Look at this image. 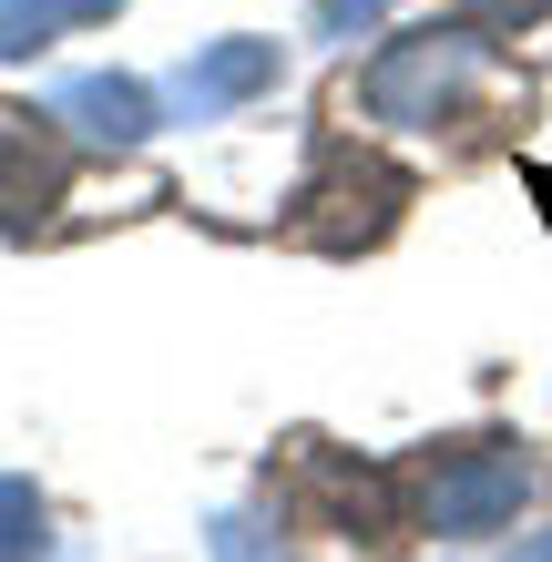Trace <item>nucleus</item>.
<instances>
[{"label":"nucleus","instance_id":"nucleus-6","mask_svg":"<svg viewBox=\"0 0 552 562\" xmlns=\"http://www.w3.org/2000/svg\"><path fill=\"white\" fill-rule=\"evenodd\" d=\"M256 92H277V42H205V52L174 72V113L215 123V113L256 103Z\"/></svg>","mask_w":552,"mask_h":562},{"label":"nucleus","instance_id":"nucleus-10","mask_svg":"<svg viewBox=\"0 0 552 562\" xmlns=\"http://www.w3.org/2000/svg\"><path fill=\"white\" fill-rule=\"evenodd\" d=\"M399 0H317V42H359L369 21H388Z\"/></svg>","mask_w":552,"mask_h":562},{"label":"nucleus","instance_id":"nucleus-5","mask_svg":"<svg viewBox=\"0 0 552 562\" xmlns=\"http://www.w3.org/2000/svg\"><path fill=\"white\" fill-rule=\"evenodd\" d=\"M52 123H72L82 144H113V154H134L154 134V92L134 72H72L52 92Z\"/></svg>","mask_w":552,"mask_h":562},{"label":"nucleus","instance_id":"nucleus-2","mask_svg":"<svg viewBox=\"0 0 552 562\" xmlns=\"http://www.w3.org/2000/svg\"><path fill=\"white\" fill-rule=\"evenodd\" d=\"M532 460L511 450V440H450L419 460V481H409V502H419V532H440V542H481V532H502L511 512L532 502Z\"/></svg>","mask_w":552,"mask_h":562},{"label":"nucleus","instance_id":"nucleus-11","mask_svg":"<svg viewBox=\"0 0 552 562\" xmlns=\"http://www.w3.org/2000/svg\"><path fill=\"white\" fill-rule=\"evenodd\" d=\"M552 11V0H481V21H492V31H532Z\"/></svg>","mask_w":552,"mask_h":562},{"label":"nucleus","instance_id":"nucleus-9","mask_svg":"<svg viewBox=\"0 0 552 562\" xmlns=\"http://www.w3.org/2000/svg\"><path fill=\"white\" fill-rule=\"evenodd\" d=\"M215 562H286V542H277V521L225 512V521H215Z\"/></svg>","mask_w":552,"mask_h":562},{"label":"nucleus","instance_id":"nucleus-1","mask_svg":"<svg viewBox=\"0 0 552 562\" xmlns=\"http://www.w3.org/2000/svg\"><path fill=\"white\" fill-rule=\"evenodd\" d=\"M481 92H492V42L430 21V31L388 42L369 72H359V113L369 123H409V134H440V123H461Z\"/></svg>","mask_w":552,"mask_h":562},{"label":"nucleus","instance_id":"nucleus-8","mask_svg":"<svg viewBox=\"0 0 552 562\" xmlns=\"http://www.w3.org/2000/svg\"><path fill=\"white\" fill-rule=\"evenodd\" d=\"M52 552V502L21 471H0V562H42Z\"/></svg>","mask_w":552,"mask_h":562},{"label":"nucleus","instance_id":"nucleus-3","mask_svg":"<svg viewBox=\"0 0 552 562\" xmlns=\"http://www.w3.org/2000/svg\"><path fill=\"white\" fill-rule=\"evenodd\" d=\"M297 205H338V215L297 225V236H307V246H328V256H348V246H379L388 225H399L409 175H399V164H369V154H328V164H317V184L297 194Z\"/></svg>","mask_w":552,"mask_h":562},{"label":"nucleus","instance_id":"nucleus-12","mask_svg":"<svg viewBox=\"0 0 552 562\" xmlns=\"http://www.w3.org/2000/svg\"><path fill=\"white\" fill-rule=\"evenodd\" d=\"M511 562H552V532H532V542H522V552H511Z\"/></svg>","mask_w":552,"mask_h":562},{"label":"nucleus","instance_id":"nucleus-7","mask_svg":"<svg viewBox=\"0 0 552 562\" xmlns=\"http://www.w3.org/2000/svg\"><path fill=\"white\" fill-rule=\"evenodd\" d=\"M92 21H113V0H0V61H31L61 31H92Z\"/></svg>","mask_w":552,"mask_h":562},{"label":"nucleus","instance_id":"nucleus-4","mask_svg":"<svg viewBox=\"0 0 552 562\" xmlns=\"http://www.w3.org/2000/svg\"><path fill=\"white\" fill-rule=\"evenodd\" d=\"M61 205V144H52V123H31L0 103V225H42Z\"/></svg>","mask_w":552,"mask_h":562}]
</instances>
